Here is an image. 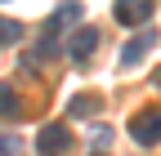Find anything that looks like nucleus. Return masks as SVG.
<instances>
[{
	"label": "nucleus",
	"mask_w": 161,
	"mask_h": 156,
	"mask_svg": "<svg viewBox=\"0 0 161 156\" xmlns=\"http://www.w3.org/2000/svg\"><path fill=\"white\" fill-rule=\"evenodd\" d=\"M94 49H98V31H94V27H76V31L67 36V40H63V54L72 58L76 67H85Z\"/></svg>",
	"instance_id": "obj_2"
},
{
	"label": "nucleus",
	"mask_w": 161,
	"mask_h": 156,
	"mask_svg": "<svg viewBox=\"0 0 161 156\" xmlns=\"http://www.w3.org/2000/svg\"><path fill=\"white\" fill-rule=\"evenodd\" d=\"M98 107H103V103H98V94H76V98L67 103V116H72V121H90Z\"/></svg>",
	"instance_id": "obj_7"
},
{
	"label": "nucleus",
	"mask_w": 161,
	"mask_h": 156,
	"mask_svg": "<svg viewBox=\"0 0 161 156\" xmlns=\"http://www.w3.org/2000/svg\"><path fill=\"white\" fill-rule=\"evenodd\" d=\"M152 45H157V27L148 23V27L139 31V36H134V40H130L125 49H121V67H139V63H143V54H148Z\"/></svg>",
	"instance_id": "obj_6"
},
{
	"label": "nucleus",
	"mask_w": 161,
	"mask_h": 156,
	"mask_svg": "<svg viewBox=\"0 0 161 156\" xmlns=\"http://www.w3.org/2000/svg\"><path fill=\"white\" fill-rule=\"evenodd\" d=\"M80 13H85V5H80V0H63V5L54 9V18H58V27H72L76 18H80Z\"/></svg>",
	"instance_id": "obj_9"
},
{
	"label": "nucleus",
	"mask_w": 161,
	"mask_h": 156,
	"mask_svg": "<svg viewBox=\"0 0 161 156\" xmlns=\"http://www.w3.org/2000/svg\"><path fill=\"white\" fill-rule=\"evenodd\" d=\"M0 156H23V138H14V134H0Z\"/></svg>",
	"instance_id": "obj_11"
},
{
	"label": "nucleus",
	"mask_w": 161,
	"mask_h": 156,
	"mask_svg": "<svg viewBox=\"0 0 161 156\" xmlns=\"http://www.w3.org/2000/svg\"><path fill=\"white\" fill-rule=\"evenodd\" d=\"M94 156H103V152H94Z\"/></svg>",
	"instance_id": "obj_12"
},
{
	"label": "nucleus",
	"mask_w": 161,
	"mask_h": 156,
	"mask_svg": "<svg viewBox=\"0 0 161 156\" xmlns=\"http://www.w3.org/2000/svg\"><path fill=\"white\" fill-rule=\"evenodd\" d=\"M0 116H5V121H18V116H23V98H18L14 85H0Z\"/></svg>",
	"instance_id": "obj_8"
},
{
	"label": "nucleus",
	"mask_w": 161,
	"mask_h": 156,
	"mask_svg": "<svg viewBox=\"0 0 161 156\" xmlns=\"http://www.w3.org/2000/svg\"><path fill=\"white\" fill-rule=\"evenodd\" d=\"M130 138H134L139 147H157V143H161V107L134 112V121H130Z\"/></svg>",
	"instance_id": "obj_1"
},
{
	"label": "nucleus",
	"mask_w": 161,
	"mask_h": 156,
	"mask_svg": "<svg viewBox=\"0 0 161 156\" xmlns=\"http://www.w3.org/2000/svg\"><path fill=\"white\" fill-rule=\"evenodd\" d=\"M58 54H63V27H58V18L49 13L45 23H40V31H36V58L49 63V58H58Z\"/></svg>",
	"instance_id": "obj_3"
},
{
	"label": "nucleus",
	"mask_w": 161,
	"mask_h": 156,
	"mask_svg": "<svg viewBox=\"0 0 161 156\" xmlns=\"http://www.w3.org/2000/svg\"><path fill=\"white\" fill-rule=\"evenodd\" d=\"M152 9H157L152 0H116V5H112V18L125 23V27H148Z\"/></svg>",
	"instance_id": "obj_4"
},
{
	"label": "nucleus",
	"mask_w": 161,
	"mask_h": 156,
	"mask_svg": "<svg viewBox=\"0 0 161 156\" xmlns=\"http://www.w3.org/2000/svg\"><path fill=\"white\" fill-rule=\"evenodd\" d=\"M67 147H72V129L67 125H45L36 134V152L40 156H63Z\"/></svg>",
	"instance_id": "obj_5"
},
{
	"label": "nucleus",
	"mask_w": 161,
	"mask_h": 156,
	"mask_svg": "<svg viewBox=\"0 0 161 156\" xmlns=\"http://www.w3.org/2000/svg\"><path fill=\"white\" fill-rule=\"evenodd\" d=\"M23 40V23L18 18H0V45H18Z\"/></svg>",
	"instance_id": "obj_10"
}]
</instances>
